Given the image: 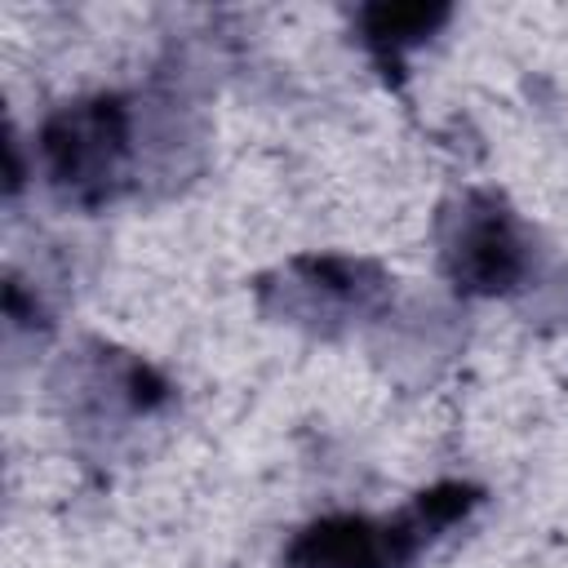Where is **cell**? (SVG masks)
I'll return each instance as SVG.
<instances>
[{
  "label": "cell",
  "instance_id": "obj_2",
  "mask_svg": "<svg viewBox=\"0 0 568 568\" xmlns=\"http://www.w3.org/2000/svg\"><path fill=\"white\" fill-rule=\"evenodd\" d=\"M479 506V484L439 479L382 519L355 510L320 515L293 532L280 568H413L448 528L466 524Z\"/></svg>",
  "mask_w": 568,
  "mask_h": 568
},
{
  "label": "cell",
  "instance_id": "obj_5",
  "mask_svg": "<svg viewBox=\"0 0 568 568\" xmlns=\"http://www.w3.org/2000/svg\"><path fill=\"white\" fill-rule=\"evenodd\" d=\"M53 390L67 426L84 448H111L133 426L160 417L173 404V386L155 364L98 337H89L58 364Z\"/></svg>",
  "mask_w": 568,
  "mask_h": 568
},
{
  "label": "cell",
  "instance_id": "obj_4",
  "mask_svg": "<svg viewBox=\"0 0 568 568\" xmlns=\"http://www.w3.org/2000/svg\"><path fill=\"white\" fill-rule=\"evenodd\" d=\"M435 253L444 280L462 297H510L537 271L528 222L501 191L466 186L435 217Z\"/></svg>",
  "mask_w": 568,
  "mask_h": 568
},
{
  "label": "cell",
  "instance_id": "obj_7",
  "mask_svg": "<svg viewBox=\"0 0 568 568\" xmlns=\"http://www.w3.org/2000/svg\"><path fill=\"white\" fill-rule=\"evenodd\" d=\"M4 151H9V173H4V195L13 200V195L22 191V178H27V173H22V155H18V133H13V129H9V142H4Z\"/></svg>",
  "mask_w": 568,
  "mask_h": 568
},
{
  "label": "cell",
  "instance_id": "obj_6",
  "mask_svg": "<svg viewBox=\"0 0 568 568\" xmlns=\"http://www.w3.org/2000/svg\"><path fill=\"white\" fill-rule=\"evenodd\" d=\"M448 18H453V4H359L351 13L359 49L368 53V62L390 89L404 84L408 53H417Z\"/></svg>",
  "mask_w": 568,
  "mask_h": 568
},
{
  "label": "cell",
  "instance_id": "obj_1",
  "mask_svg": "<svg viewBox=\"0 0 568 568\" xmlns=\"http://www.w3.org/2000/svg\"><path fill=\"white\" fill-rule=\"evenodd\" d=\"M151 102L133 93H84L53 106L36 133V164L53 200L80 213H102L142 191L151 151Z\"/></svg>",
  "mask_w": 568,
  "mask_h": 568
},
{
  "label": "cell",
  "instance_id": "obj_3",
  "mask_svg": "<svg viewBox=\"0 0 568 568\" xmlns=\"http://www.w3.org/2000/svg\"><path fill=\"white\" fill-rule=\"evenodd\" d=\"M390 275L373 257L355 253H293L266 275H257L253 293L262 315L275 324L302 328L311 337H346L351 328L377 320L390 302Z\"/></svg>",
  "mask_w": 568,
  "mask_h": 568
}]
</instances>
